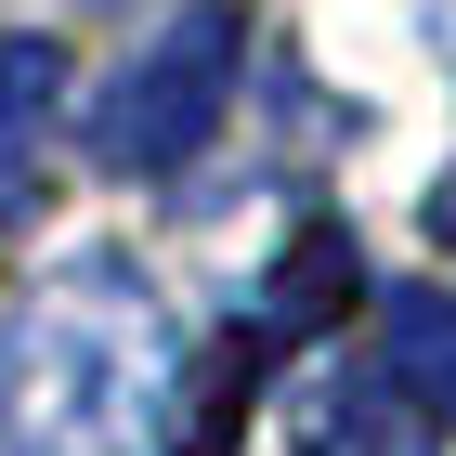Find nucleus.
Segmentation results:
<instances>
[{
  "instance_id": "1",
  "label": "nucleus",
  "mask_w": 456,
  "mask_h": 456,
  "mask_svg": "<svg viewBox=\"0 0 456 456\" xmlns=\"http://www.w3.org/2000/svg\"><path fill=\"white\" fill-rule=\"evenodd\" d=\"M170 365V300L143 287V261L78 248L0 314V456H131L157 430Z\"/></svg>"
},
{
  "instance_id": "2",
  "label": "nucleus",
  "mask_w": 456,
  "mask_h": 456,
  "mask_svg": "<svg viewBox=\"0 0 456 456\" xmlns=\"http://www.w3.org/2000/svg\"><path fill=\"white\" fill-rule=\"evenodd\" d=\"M235 66H248V0H183L170 27L92 92V170L170 183L183 157H209V131L235 118Z\"/></svg>"
},
{
  "instance_id": "3",
  "label": "nucleus",
  "mask_w": 456,
  "mask_h": 456,
  "mask_svg": "<svg viewBox=\"0 0 456 456\" xmlns=\"http://www.w3.org/2000/svg\"><path fill=\"white\" fill-rule=\"evenodd\" d=\"M287 444L300 456H444V418L391 365H352L339 352V365H314V379L287 391Z\"/></svg>"
},
{
  "instance_id": "4",
  "label": "nucleus",
  "mask_w": 456,
  "mask_h": 456,
  "mask_svg": "<svg viewBox=\"0 0 456 456\" xmlns=\"http://www.w3.org/2000/svg\"><path fill=\"white\" fill-rule=\"evenodd\" d=\"M261 365H274V339H261V326L209 339L196 365H170V391H157V456H235L248 404H261Z\"/></svg>"
},
{
  "instance_id": "5",
  "label": "nucleus",
  "mask_w": 456,
  "mask_h": 456,
  "mask_svg": "<svg viewBox=\"0 0 456 456\" xmlns=\"http://www.w3.org/2000/svg\"><path fill=\"white\" fill-rule=\"evenodd\" d=\"M365 300V248H352V222H287V261L274 287H261V339H326V326Z\"/></svg>"
},
{
  "instance_id": "6",
  "label": "nucleus",
  "mask_w": 456,
  "mask_h": 456,
  "mask_svg": "<svg viewBox=\"0 0 456 456\" xmlns=\"http://www.w3.org/2000/svg\"><path fill=\"white\" fill-rule=\"evenodd\" d=\"M53 118H66V39H0V222L39 196Z\"/></svg>"
},
{
  "instance_id": "7",
  "label": "nucleus",
  "mask_w": 456,
  "mask_h": 456,
  "mask_svg": "<svg viewBox=\"0 0 456 456\" xmlns=\"http://www.w3.org/2000/svg\"><path fill=\"white\" fill-rule=\"evenodd\" d=\"M379 365L456 430V287H391L379 300Z\"/></svg>"
},
{
  "instance_id": "8",
  "label": "nucleus",
  "mask_w": 456,
  "mask_h": 456,
  "mask_svg": "<svg viewBox=\"0 0 456 456\" xmlns=\"http://www.w3.org/2000/svg\"><path fill=\"white\" fill-rule=\"evenodd\" d=\"M430 248H444V261H456V170L430 183Z\"/></svg>"
},
{
  "instance_id": "9",
  "label": "nucleus",
  "mask_w": 456,
  "mask_h": 456,
  "mask_svg": "<svg viewBox=\"0 0 456 456\" xmlns=\"http://www.w3.org/2000/svg\"><path fill=\"white\" fill-rule=\"evenodd\" d=\"M444 53H456V0H444Z\"/></svg>"
}]
</instances>
